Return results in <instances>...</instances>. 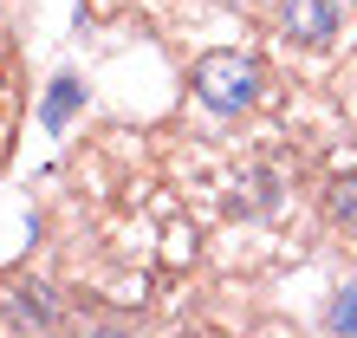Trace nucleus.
<instances>
[{"label":"nucleus","instance_id":"nucleus-6","mask_svg":"<svg viewBox=\"0 0 357 338\" xmlns=\"http://www.w3.org/2000/svg\"><path fill=\"white\" fill-rule=\"evenodd\" d=\"M72 98H78V84H72V78H59V91H52V104H46V117H52V124H66Z\"/></svg>","mask_w":357,"mask_h":338},{"label":"nucleus","instance_id":"nucleus-3","mask_svg":"<svg viewBox=\"0 0 357 338\" xmlns=\"http://www.w3.org/2000/svg\"><path fill=\"white\" fill-rule=\"evenodd\" d=\"M325 325H331V332H357V273H351V280L338 286V300H331Z\"/></svg>","mask_w":357,"mask_h":338},{"label":"nucleus","instance_id":"nucleus-4","mask_svg":"<svg viewBox=\"0 0 357 338\" xmlns=\"http://www.w3.org/2000/svg\"><path fill=\"white\" fill-rule=\"evenodd\" d=\"M331 215H338L344 228H357V176H338V182H331Z\"/></svg>","mask_w":357,"mask_h":338},{"label":"nucleus","instance_id":"nucleus-5","mask_svg":"<svg viewBox=\"0 0 357 338\" xmlns=\"http://www.w3.org/2000/svg\"><path fill=\"white\" fill-rule=\"evenodd\" d=\"M39 286H20V300H13V319L20 325H52V312H46V300H33Z\"/></svg>","mask_w":357,"mask_h":338},{"label":"nucleus","instance_id":"nucleus-1","mask_svg":"<svg viewBox=\"0 0 357 338\" xmlns=\"http://www.w3.org/2000/svg\"><path fill=\"white\" fill-rule=\"evenodd\" d=\"M188 84H195V98L208 104V111H247L254 91H260V66L247 52H202Z\"/></svg>","mask_w":357,"mask_h":338},{"label":"nucleus","instance_id":"nucleus-2","mask_svg":"<svg viewBox=\"0 0 357 338\" xmlns=\"http://www.w3.org/2000/svg\"><path fill=\"white\" fill-rule=\"evenodd\" d=\"M280 27L299 46H331L344 27V0H280Z\"/></svg>","mask_w":357,"mask_h":338}]
</instances>
